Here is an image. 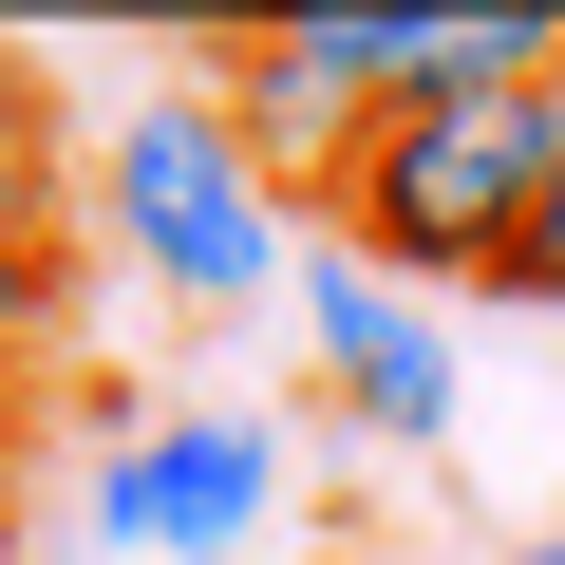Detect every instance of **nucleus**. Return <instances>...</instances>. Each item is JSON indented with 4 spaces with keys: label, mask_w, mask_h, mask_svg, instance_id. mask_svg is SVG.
<instances>
[{
    "label": "nucleus",
    "mask_w": 565,
    "mask_h": 565,
    "mask_svg": "<svg viewBox=\"0 0 565 565\" xmlns=\"http://www.w3.org/2000/svg\"><path fill=\"white\" fill-rule=\"evenodd\" d=\"M546 189V95H452V114H377L340 170H321V245H359L377 282H490L509 226Z\"/></svg>",
    "instance_id": "obj_1"
},
{
    "label": "nucleus",
    "mask_w": 565,
    "mask_h": 565,
    "mask_svg": "<svg viewBox=\"0 0 565 565\" xmlns=\"http://www.w3.org/2000/svg\"><path fill=\"white\" fill-rule=\"evenodd\" d=\"M95 226L170 282V302H264V282H282V245H302V226H282V189H264V151L226 132V95H132L114 114V151H95Z\"/></svg>",
    "instance_id": "obj_2"
},
{
    "label": "nucleus",
    "mask_w": 565,
    "mask_h": 565,
    "mask_svg": "<svg viewBox=\"0 0 565 565\" xmlns=\"http://www.w3.org/2000/svg\"><path fill=\"white\" fill-rule=\"evenodd\" d=\"M207 76H226V132L264 151V189L321 207V170L396 114V0H302V20H245Z\"/></svg>",
    "instance_id": "obj_3"
},
{
    "label": "nucleus",
    "mask_w": 565,
    "mask_h": 565,
    "mask_svg": "<svg viewBox=\"0 0 565 565\" xmlns=\"http://www.w3.org/2000/svg\"><path fill=\"white\" fill-rule=\"evenodd\" d=\"M95 527L114 546H170V565H226L282 527V434L264 415H132L114 471H95Z\"/></svg>",
    "instance_id": "obj_4"
},
{
    "label": "nucleus",
    "mask_w": 565,
    "mask_h": 565,
    "mask_svg": "<svg viewBox=\"0 0 565 565\" xmlns=\"http://www.w3.org/2000/svg\"><path fill=\"white\" fill-rule=\"evenodd\" d=\"M302 340H321V396H340L359 434H396V452L452 434V340H434V302L377 282L359 245H321V226H302Z\"/></svg>",
    "instance_id": "obj_5"
},
{
    "label": "nucleus",
    "mask_w": 565,
    "mask_h": 565,
    "mask_svg": "<svg viewBox=\"0 0 565 565\" xmlns=\"http://www.w3.org/2000/svg\"><path fill=\"white\" fill-rule=\"evenodd\" d=\"M95 302V226H0V396H39Z\"/></svg>",
    "instance_id": "obj_6"
},
{
    "label": "nucleus",
    "mask_w": 565,
    "mask_h": 565,
    "mask_svg": "<svg viewBox=\"0 0 565 565\" xmlns=\"http://www.w3.org/2000/svg\"><path fill=\"white\" fill-rule=\"evenodd\" d=\"M0 226H76V170H57V95L0 57Z\"/></svg>",
    "instance_id": "obj_7"
},
{
    "label": "nucleus",
    "mask_w": 565,
    "mask_h": 565,
    "mask_svg": "<svg viewBox=\"0 0 565 565\" xmlns=\"http://www.w3.org/2000/svg\"><path fill=\"white\" fill-rule=\"evenodd\" d=\"M509 302H565V76H546V189H527V226H509Z\"/></svg>",
    "instance_id": "obj_8"
},
{
    "label": "nucleus",
    "mask_w": 565,
    "mask_h": 565,
    "mask_svg": "<svg viewBox=\"0 0 565 565\" xmlns=\"http://www.w3.org/2000/svg\"><path fill=\"white\" fill-rule=\"evenodd\" d=\"M20 509H39V396H0V546H20Z\"/></svg>",
    "instance_id": "obj_9"
},
{
    "label": "nucleus",
    "mask_w": 565,
    "mask_h": 565,
    "mask_svg": "<svg viewBox=\"0 0 565 565\" xmlns=\"http://www.w3.org/2000/svg\"><path fill=\"white\" fill-rule=\"evenodd\" d=\"M509 565H565V527H527V546H509Z\"/></svg>",
    "instance_id": "obj_10"
}]
</instances>
